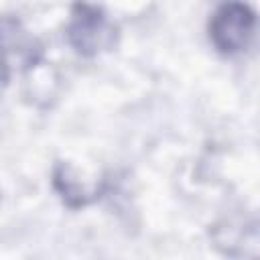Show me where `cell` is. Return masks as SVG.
<instances>
[{"label":"cell","mask_w":260,"mask_h":260,"mask_svg":"<svg viewBox=\"0 0 260 260\" xmlns=\"http://www.w3.org/2000/svg\"><path fill=\"white\" fill-rule=\"evenodd\" d=\"M67 39L79 55L95 57L116 45L118 28L102 8L77 4L73 6V14L67 24Z\"/></svg>","instance_id":"6da1fadb"},{"label":"cell","mask_w":260,"mask_h":260,"mask_svg":"<svg viewBox=\"0 0 260 260\" xmlns=\"http://www.w3.org/2000/svg\"><path fill=\"white\" fill-rule=\"evenodd\" d=\"M41 47L14 18H0V83H6L12 65L30 67L39 61Z\"/></svg>","instance_id":"3957f363"},{"label":"cell","mask_w":260,"mask_h":260,"mask_svg":"<svg viewBox=\"0 0 260 260\" xmlns=\"http://www.w3.org/2000/svg\"><path fill=\"white\" fill-rule=\"evenodd\" d=\"M256 16L246 4H221L209 20V39L217 51L234 55L244 49L254 39Z\"/></svg>","instance_id":"7a4b0ae2"}]
</instances>
